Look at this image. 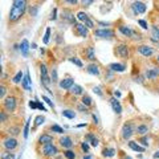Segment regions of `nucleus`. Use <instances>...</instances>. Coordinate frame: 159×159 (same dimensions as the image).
Returning <instances> with one entry per match:
<instances>
[{
  "instance_id": "obj_1",
  "label": "nucleus",
  "mask_w": 159,
  "mask_h": 159,
  "mask_svg": "<svg viewBox=\"0 0 159 159\" xmlns=\"http://www.w3.org/2000/svg\"><path fill=\"white\" fill-rule=\"evenodd\" d=\"M25 10H26L25 0H15L12 3V8L10 11V21H17L24 15Z\"/></svg>"
},
{
  "instance_id": "obj_2",
  "label": "nucleus",
  "mask_w": 159,
  "mask_h": 159,
  "mask_svg": "<svg viewBox=\"0 0 159 159\" xmlns=\"http://www.w3.org/2000/svg\"><path fill=\"white\" fill-rule=\"evenodd\" d=\"M4 109L8 110V112H13V110L16 109V105H17V101L15 97H7L6 100H4Z\"/></svg>"
},
{
  "instance_id": "obj_3",
  "label": "nucleus",
  "mask_w": 159,
  "mask_h": 159,
  "mask_svg": "<svg viewBox=\"0 0 159 159\" xmlns=\"http://www.w3.org/2000/svg\"><path fill=\"white\" fill-rule=\"evenodd\" d=\"M43 153H44V155H47V157H53V155L57 154V147L53 143L45 145L43 147Z\"/></svg>"
},
{
  "instance_id": "obj_4",
  "label": "nucleus",
  "mask_w": 159,
  "mask_h": 159,
  "mask_svg": "<svg viewBox=\"0 0 159 159\" xmlns=\"http://www.w3.org/2000/svg\"><path fill=\"white\" fill-rule=\"evenodd\" d=\"M94 36L102 37V39H110L114 36V32L112 29H97L94 32Z\"/></svg>"
},
{
  "instance_id": "obj_5",
  "label": "nucleus",
  "mask_w": 159,
  "mask_h": 159,
  "mask_svg": "<svg viewBox=\"0 0 159 159\" xmlns=\"http://www.w3.org/2000/svg\"><path fill=\"white\" fill-rule=\"evenodd\" d=\"M77 19L80 21H82V23L85 24L88 28H93V21L89 19V16H88L85 12H78L77 13Z\"/></svg>"
},
{
  "instance_id": "obj_6",
  "label": "nucleus",
  "mask_w": 159,
  "mask_h": 159,
  "mask_svg": "<svg viewBox=\"0 0 159 159\" xmlns=\"http://www.w3.org/2000/svg\"><path fill=\"white\" fill-rule=\"evenodd\" d=\"M132 132H134V130H132V125L131 123H125L122 127V137L125 139H130Z\"/></svg>"
},
{
  "instance_id": "obj_7",
  "label": "nucleus",
  "mask_w": 159,
  "mask_h": 159,
  "mask_svg": "<svg viewBox=\"0 0 159 159\" xmlns=\"http://www.w3.org/2000/svg\"><path fill=\"white\" fill-rule=\"evenodd\" d=\"M40 72H41V81H43V84H44V85H48V84L51 82V80H49V77H48V69H47V66L44 64L40 65Z\"/></svg>"
},
{
  "instance_id": "obj_8",
  "label": "nucleus",
  "mask_w": 159,
  "mask_h": 159,
  "mask_svg": "<svg viewBox=\"0 0 159 159\" xmlns=\"http://www.w3.org/2000/svg\"><path fill=\"white\" fill-rule=\"evenodd\" d=\"M3 146L8 150V151H11V150H15L17 147V141L15 138H7L6 141H4Z\"/></svg>"
},
{
  "instance_id": "obj_9",
  "label": "nucleus",
  "mask_w": 159,
  "mask_h": 159,
  "mask_svg": "<svg viewBox=\"0 0 159 159\" xmlns=\"http://www.w3.org/2000/svg\"><path fill=\"white\" fill-rule=\"evenodd\" d=\"M138 52L141 53V55L146 56V57H150V56H153L154 49L149 45H141V47H138Z\"/></svg>"
},
{
  "instance_id": "obj_10",
  "label": "nucleus",
  "mask_w": 159,
  "mask_h": 159,
  "mask_svg": "<svg viewBox=\"0 0 159 159\" xmlns=\"http://www.w3.org/2000/svg\"><path fill=\"white\" fill-rule=\"evenodd\" d=\"M73 85H74V80L70 78V77L64 78V80H61L60 81V88L61 89H70Z\"/></svg>"
},
{
  "instance_id": "obj_11",
  "label": "nucleus",
  "mask_w": 159,
  "mask_h": 159,
  "mask_svg": "<svg viewBox=\"0 0 159 159\" xmlns=\"http://www.w3.org/2000/svg\"><path fill=\"white\" fill-rule=\"evenodd\" d=\"M132 10L135 13H145L146 12V4L142 2H135L132 4Z\"/></svg>"
},
{
  "instance_id": "obj_12",
  "label": "nucleus",
  "mask_w": 159,
  "mask_h": 159,
  "mask_svg": "<svg viewBox=\"0 0 159 159\" xmlns=\"http://www.w3.org/2000/svg\"><path fill=\"white\" fill-rule=\"evenodd\" d=\"M146 78L149 80H153V78H157L159 76V68H151V69H147L145 73Z\"/></svg>"
},
{
  "instance_id": "obj_13",
  "label": "nucleus",
  "mask_w": 159,
  "mask_h": 159,
  "mask_svg": "<svg viewBox=\"0 0 159 159\" xmlns=\"http://www.w3.org/2000/svg\"><path fill=\"white\" fill-rule=\"evenodd\" d=\"M60 145L63 146L64 149H68V150H69V149H72V147H73V145H74V143H73V141L70 139L69 137H63V138L60 139Z\"/></svg>"
},
{
  "instance_id": "obj_14",
  "label": "nucleus",
  "mask_w": 159,
  "mask_h": 159,
  "mask_svg": "<svg viewBox=\"0 0 159 159\" xmlns=\"http://www.w3.org/2000/svg\"><path fill=\"white\" fill-rule=\"evenodd\" d=\"M76 32L80 35L81 37H88V26H85L84 24H77L76 25Z\"/></svg>"
},
{
  "instance_id": "obj_15",
  "label": "nucleus",
  "mask_w": 159,
  "mask_h": 159,
  "mask_svg": "<svg viewBox=\"0 0 159 159\" xmlns=\"http://www.w3.org/2000/svg\"><path fill=\"white\" fill-rule=\"evenodd\" d=\"M117 53H118V56H121V57H127L129 56V48H127V45H125V44L118 45L117 47Z\"/></svg>"
},
{
  "instance_id": "obj_16",
  "label": "nucleus",
  "mask_w": 159,
  "mask_h": 159,
  "mask_svg": "<svg viewBox=\"0 0 159 159\" xmlns=\"http://www.w3.org/2000/svg\"><path fill=\"white\" fill-rule=\"evenodd\" d=\"M53 142V137L52 135H48V134H43L41 137L39 138V143L40 145H49V143H52Z\"/></svg>"
},
{
  "instance_id": "obj_17",
  "label": "nucleus",
  "mask_w": 159,
  "mask_h": 159,
  "mask_svg": "<svg viewBox=\"0 0 159 159\" xmlns=\"http://www.w3.org/2000/svg\"><path fill=\"white\" fill-rule=\"evenodd\" d=\"M23 88L25 90H28V92H31L32 90V86H31V78H29V73L26 72L25 74H24V78H23Z\"/></svg>"
},
{
  "instance_id": "obj_18",
  "label": "nucleus",
  "mask_w": 159,
  "mask_h": 159,
  "mask_svg": "<svg viewBox=\"0 0 159 159\" xmlns=\"http://www.w3.org/2000/svg\"><path fill=\"white\" fill-rule=\"evenodd\" d=\"M20 51H21V53H23V56H28V52H29V43H28V40L26 39H24L23 41H21V44H20Z\"/></svg>"
},
{
  "instance_id": "obj_19",
  "label": "nucleus",
  "mask_w": 159,
  "mask_h": 159,
  "mask_svg": "<svg viewBox=\"0 0 159 159\" xmlns=\"http://www.w3.org/2000/svg\"><path fill=\"white\" fill-rule=\"evenodd\" d=\"M86 70H88V73L93 74V76H100V68H98V65H96V64L88 65Z\"/></svg>"
},
{
  "instance_id": "obj_20",
  "label": "nucleus",
  "mask_w": 159,
  "mask_h": 159,
  "mask_svg": "<svg viewBox=\"0 0 159 159\" xmlns=\"http://www.w3.org/2000/svg\"><path fill=\"white\" fill-rule=\"evenodd\" d=\"M110 70H113V72H125L126 66L123 64H118V63H114V64H110L109 66Z\"/></svg>"
},
{
  "instance_id": "obj_21",
  "label": "nucleus",
  "mask_w": 159,
  "mask_h": 159,
  "mask_svg": "<svg viewBox=\"0 0 159 159\" xmlns=\"http://www.w3.org/2000/svg\"><path fill=\"white\" fill-rule=\"evenodd\" d=\"M110 102H112V106H113V110L116 112L117 114H121L122 113V106L119 104V101H117L116 98H112L110 100Z\"/></svg>"
},
{
  "instance_id": "obj_22",
  "label": "nucleus",
  "mask_w": 159,
  "mask_h": 159,
  "mask_svg": "<svg viewBox=\"0 0 159 159\" xmlns=\"http://www.w3.org/2000/svg\"><path fill=\"white\" fill-rule=\"evenodd\" d=\"M129 147H130L131 150H134V151H137V153H143V151H145V147H141L138 143H137V142H132V141H130V142H129Z\"/></svg>"
},
{
  "instance_id": "obj_23",
  "label": "nucleus",
  "mask_w": 159,
  "mask_h": 159,
  "mask_svg": "<svg viewBox=\"0 0 159 159\" xmlns=\"http://www.w3.org/2000/svg\"><path fill=\"white\" fill-rule=\"evenodd\" d=\"M82 92H84V89L80 85H76V84H74V85L70 88V93H72V94H74V96H80V94H82Z\"/></svg>"
},
{
  "instance_id": "obj_24",
  "label": "nucleus",
  "mask_w": 159,
  "mask_h": 159,
  "mask_svg": "<svg viewBox=\"0 0 159 159\" xmlns=\"http://www.w3.org/2000/svg\"><path fill=\"white\" fill-rule=\"evenodd\" d=\"M119 31L125 35L126 37H131L132 36V31L129 28V26H125V25H122V26H119Z\"/></svg>"
},
{
  "instance_id": "obj_25",
  "label": "nucleus",
  "mask_w": 159,
  "mask_h": 159,
  "mask_svg": "<svg viewBox=\"0 0 159 159\" xmlns=\"http://www.w3.org/2000/svg\"><path fill=\"white\" fill-rule=\"evenodd\" d=\"M86 138L90 141V143H92V146H93V147H97V146H98L100 141L97 139V138H96V137L93 135V134H88V135H86Z\"/></svg>"
},
{
  "instance_id": "obj_26",
  "label": "nucleus",
  "mask_w": 159,
  "mask_h": 159,
  "mask_svg": "<svg viewBox=\"0 0 159 159\" xmlns=\"http://www.w3.org/2000/svg\"><path fill=\"white\" fill-rule=\"evenodd\" d=\"M137 132L141 134V135H145V134H147L149 132V127L146 125H139L138 127H137Z\"/></svg>"
},
{
  "instance_id": "obj_27",
  "label": "nucleus",
  "mask_w": 159,
  "mask_h": 159,
  "mask_svg": "<svg viewBox=\"0 0 159 159\" xmlns=\"http://www.w3.org/2000/svg\"><path fill=\"white\" fill-rule=\"evenodd\" d=\"M114 154H116V150H114V149H105L104 151H102V155L104 157H108V158L114 157Z\"/></svg>"
},
{
  "instance_id": "obj_28",
  "label": "nucleus",
  "mask_w": 159,
  "mask_h": 159,
  "mask_svg": "<svg viewBox=\"0 0 159 159\" xmlns=\"http://www.w3.org/2000/svg\"><path fill=\"white\" fill-rule=\"evenodd\" d=\"M63 116L66 117V118H69V119H73V118H76V113L72 112V110H64Z\"/></svg>"
},
{
  "instance_id": "obj_29",
  "label": "nucleus",
  "mask_w": 159,
  "mask_h": 159,
  "mask_svg": "<svg viewBox=\"0 0 159 159\" xmlns=\"http://www.w3.org/2000/svg\"><path fill=\"white\" fill-rule=\"evenodd\" d=\"M86 56H88V59H89L90 61H94L96 60V56H94V52H93V48L89 47L86 49Z\"/></svg>"
},
{
  "instance_id": "obj_30",
  "label": "nucleus",
  "mask_w": 159,
  "mask_h": 159,
  "mask_svg": "<svg viewBox=\"0 0 159 159\" xmlns=\"http://www.w3.org/2000/svg\"><path fill=\"white\" fill-rule=\"evenodd\" d=\"M51 130L53 132H57V134H63V132H64V129H63V127H60L59 125H52L51 126Z\"/></svg>"
},
{
  "instance_id": "obj_31",
  "label": "nucleus",
  "mask_w": 159,
  "mask_h": 159,
  "mask_svg": "<svg viewBox=\"0 0 159 159\" xmlns=\"http://www.w3.org/2000/svg\"><path fill=\"white\" fill-rule=\"evenodd\" d=\"M23 78H24L23 72H17V74H16L15 77H13V82H15V84H19L20 81H23Z\"/></svg>"
},
{
  "instance_id": "obj_32",
  "label": "nucleus",
  "mask_w": 159,
  "mask_h": 159,
  "mask_svg": "<svg viewBox=\"0 0 159 159\" xmlns=\"http://www.w3.org/2000/svg\"><path fill=\"white\" fill-rule=\"evenodd\" d=\"M64 155H65V158H68V159H74L76 158V154H74V151H72V150H66V151L64 153Z\"/></svg>"
},
{
  "instance_id": "obj_33",
  "label": "nucleus",
  "mask_w": 159,
  "mask_h": 159,
  "mask_svg": "<svg viewBox=\"0 0 159 159\" xmlns=\"http://www.w3.org/2000/svg\"><path fill=\"white\" fill-rule=\"evenodd\" d=\"M82 105H85V106H90L92 105V98L89 96H84L82 97Z\"/></svg>"
},
{
  "instance_id": "obj_34",
  "label": "nucleus",
  "mask_w": 159,
  "mask_h": 159,
  "mask_svg": "<svg viewBox=\"0 0 159 159\" xmlns=\"http://www.w3.org/2000/svg\"><path fill=\"white\" fill-rule=\"evenodd\" d=\"M2 159H15V154L6 151V153L2 154Z\"/></svg>"
},
{
  "instance_id": "obj_35",
  "label": "nucleus",
  "mask_w": 159,
  "mask_h": 159,
  "mask_svg": "<svg viewBox=\"0 0 159 159\" xmlns=\"http://www.w3.org/2000/svg\"><path fill=\"white\" fill-rule=\"evenodd\" d=\"M49 37H51V28H47L45 35H44V44L49 43Z\"/></svg>"
},
{
  "instance_id": "obj_36",
  "label": "nucleus",
  "mask_w": 159,
  "mask_h": 159,
  "mask_svg": "<svg viewBox=\"0 0 159 159\" xmlns=\"http://www.w3.org/2000/svg\"><path fill=\"white\" fill-rule=\"evenodd\" d=\"M29 122H31V119H28V121L25 122V126H24V138H28V132H29Z\"/></svg>"
},
{
  "instance_id": "obj_37",
  "label": "nucleus",
  "mask_w": 159,
  "mask_h": 159,
  "mask_svg": "<svg viewBox=\"0 0 159 159\" xmlns=\"http://www.w3.org/2000/svg\"><path fill=\"white\" fill-rule=\"evenodd\" d=\"M153 40H159V28L154 26L153 28Z\"/></svg>"
},
{
  "instance_id": "obj_38",
  "label": "nucleus",
  "mask_w": 159,
  "mask_h": 159,
  "mask_svg": "<svg viewBox=\"0 0 159 159\" xmlns=\"http://www.w3.org/2000/svg\"><path fill=\"white\" fill-rule=\"evenodd\" d=\"M45 122V118H44L43 116H39V117H36V122H35V125L36 126H40L41 123H44Z\"/></svg>"
},
{
  "instance_id": "obj_39",
  "label": "nucleus",
  "mask_w": 159,
  "mask_h": 159,
  "mask_svg": "<svg viewBox=\"0 0 159 159\" xmlns=\"http://www.w3.org/2000/svg\"><path fill=\"white\" fill-rule=\"evenodd\" d=\"M70 61H72V63L74 64V65H77V66H80V68H82V63H81V61H80L78 59H77V57H73V59H70Z\"/></svg>"
},
{
  "instance_id": "obj_40",
  "label": "nucleus",
  "mask_w": 159,
  "mask_h": 159,
  "mask_svg": "<svg viewBox=\"0 0 159 159\" xmlns=\"http://www.w3.org/2000/svg\"><path fill=\"white\" fill-rule=\"evenodd\" d=\"M43 101H45V104H47V105H49L51 108H55V105H53V102H52V101H51L49 98H48L47 96H43Z\"/></svg>"
},
{
  "instance_id": "obj_41",
  "label": "nucleus",
  "mask_w": 159,
  "mask_h": 159,
  "mask_svg": "<svg viewBox=\"0 0 159 159\" xmlns=\"http://www.w3.org/2000/svg\"><path fill=\"white\" fill-rule=\"evenodd\" d=\"M6 92H7V89H6V86H0V98H4V96H6Z\"/></svg>"
},
{
  "instance_id": "obj_42",
  "label": "nucleus",
  "mask_w": 159,
  "mask_h": 159,
  "mask_svg": "<svg viewBox=\"0 0 159 159\" xmlns=\"http://www.w3.org/2000/svg\"><path fill=\"white\" fill-rule=\"evenodd\" d=\"M10 132H11L12 135H17V134L20 132V130L17 129V127H11V129H10Z\"/></svg>"
},
{
  "instance_id": "obj_43",
  "label": "nucleus",
  "mask_w": 159,
  "mask_h": 159,
  "mask_svg": "<svg viewBox=\"0 0 159 159\" xmlns=\"http://www.w3.org/2000/svg\"><path fill=\"white\" fill-rule=\"evenodd\" d=\"M138 24H139L141 26H142L143 29H147V28H149V25H147V23H146L145 20H138Z\"/></svg>"
},
{
  "instance_id": "obj_44",
  "label": "nucleus",
  "mask_w": 159,
  "mask_h": 159,
  "mask_svg": "<svg viewBox=\"0 0 159 159\" xmlns=\"http://www.w3.org/2000/svg\"><path fill=\"white\" fill-rule=\"evenodd\" d=\"M81 149L84 150V151H89V145H88V142H84L82 145H81Z\"/></svg>"
},
{
  "instance_id": "obj_45",
  "label": "nucleus",
  "mask_w": 159,
  "mask_h": 159,
  "mask_svg": "<svg viewBox=\"0 0 159 159\" xmlns=\"http://www.w3.org/2000/svg\"><path fill=\"white\" fill-rule=\"evenodd\" d=\"M52 81L53 82L57 81V70L56 69H53V72H52Z\"/></svg>"
},
{
  "instance_id": "obj_46",
  "label": "nucleus",
  "mask_w": 159,
  "mask_h": 159,
  "mask_svg": "<svg viewBox=\"0 0 159 159\" xmlns=\"http://www.w3.org/2000/svg\"><path fill=\"white\" fill-rule=\"evenodd\" d=\"M0 121H2V122H6L7 121V116H6V113H4V112L0 113Z\"/></svg>"
},
{
  "instance_id": "obj_47",
  "label": "nucleus",
  "mask_w": 159,
  "mask_h": 159,
  "mask_svg": "<svg viewBox=\"0 0 159 159\" xmlns=\"http://www.w3.org/2000/svg\"><path fill=\"white\" fill-rule=\"evenodd\" d=\"M29 108L31 109H37V102H35V101H29Z\"/></svg>"
},
{
  "instance_id": "obj_48",
  "label": "nucleus",
  "mask_w": 159,
  "mask_h": 159,
  "mask_svg": "<svg viewBox=\"0 0 159 159\" xmlns=\"http://www.w3.org/2000/svg\"><path fill=\"white\" fill-rule=\"evenodd\" d=\"M93 92H94V93H97V94H98L100 97H102V96H104V94H102V92H101V89H100L98 86H97V88H94V89H93Z\"/></svg>"
},
{
  "instance_id": "obj_49",
  "label": "nucleus",
  "mask_w": 159,
  "mask_h": 159,
  "mask_svg": "<svg viewBox=\"0 0 159 159\" xmlns=\"http://www.w3.org/2000/svg\"><path fill=\"white\" fill-rule=\"evenodd\" d=\"M37 109H40V110H43V112H47L45 106H44L43 104H40V102H37Z\"/></svg>"
},
{
  "instance_id": "obj_50",
  "label": "nucleus",
  "mask_w": 159,
  "mask_h": 159,
  "mask_svg": "<svg viewBox=\"0 0 159 159\" xmlns=\"http://www.w3.org/2000/svg\"><path fill=\"white\" fill-rule=\"evenodd\" d=\"M57 15V10H56V8H55V10H53V12H52V16H51V20H56V16Z\"/></svg>"
},
{
  "instance_id": "obj_51",
  "label": "nucleus",
  "mask_w": 159,
  "mask_h": 159,
  "mask_svg": "<svg viewBox=\"0 0 159 159\" xmlns=\"http://www.w3.org/2000/svg\"><path fill=\"white\" fill-rule=\"evenodd\" d=\"M141 142H142L145 146H147V145H149V139H147V137H143V138L141 139Z\"/></svg>"
},
{
  "instance_id": "obj_52",
  "label": "nucleus",
  "mask_w": 159,
  "mask_h": 159,
  "mask_svg": "<svg viewBox=\"0 0 159 159\" xmlns=\"http://www.w3.org/2000/svg\"><path fill=\"white\" fill-rule=\"evenodd\" d=\"M93 3H94L93 0H86V2L84 0V2H82V4H86V6H89V4H93Z\"/></svg>"
},
{
  "instance_id": "obj_53",
  "label": "nucleus",
  "mask_w": 159,
  "mask_h": 159,
  "mask_svg": "<svg viewBox=\"0 0 159 159\" xmlns=\"http://www.w3.org/2000/svg\"><path fill=\"white\" fill-rule=\"evenodd\" d=\"M78 109H80V110H82L84 113H88V109H86V108H84V106H80Z\"/></svg>"
},
{
  "instance_id": "obj_54",
  "label": "nucleus",
  "mask_w": 159,
  "mask_h": 159,
  "mask_svg": "<svg viewBox=\"0 0 159 159\" xmlns=\"http://www.w3.org/2000/svg\"><path fill=\"white\" fill-rule=\"evenodd\" d=\"M93 119H94V123L97 125V123H98V118H97V117L94 116V114H93Z\"/></svg>"
},
{
  "instance_id": "obj_55",
  "label": "nucleus",
  "mask_w": 159,
  "mask_h": 159,
  "mask_svg": "<svg viewBox=\"0 0 159 159\" xmlns=\"http://www.w3.org/2000/svg\"><path fill=\"white\" fill-rule=\"evenodd\" d=\"M114 96H116V97H121V93H119V92H114Z\"/></svg>"
},
{
  "instance_id": "obj_56",
  "label": "nucleus",
  "mask_w": 159,
  "mask_h": 159,
  "mask_svg": "<svg viewBox=\"0 0 159 159\" xmlns=\"http://www.w3.org/2000/svg\"><path fill=\"white\" fill-rule=\"evenodd\" d=\"M154 158H155V159H159V151H157L155 154H154Z\"/></svg>"
},
{
  "instance_id": "obj_57",
  "label": "nucleus",
  "mask_w": 159,
  "mask_h": 159,
  "mask_svg": "<svg viewBox=\"0 0 159 159\" xmlns=\"http://www.w3.org/2000/svg\"><path fill=\"white\" fill-rule=\"evenodd\" d=\"M68 3H70V4H77V0H69Z\"/></svg>"
},
{
  "instance_id": "obj_58",
  "label": "nucleus",
  "mask_w": 159,
  "mask_h": 159,
  "mask_svg": "<svg viewBox=\"0 0 159 159\" xmlns=\"http://www.w3.org/2000/svg\"><path fill=\"white\" fill-rule=\"evenodd\" d=\"M84 159H93V157H92V155H86L85 158H84Z\"/></svg>"
},
{
  "instance_id": "obj_59",
  "label": "nucleus",
  "mask_w": 159,
  "mask_h": 159,
  "mask_svg": "<svg viewBox=\"0 0 159 159\" xmlns=\"http://www.w3.org/2000/svg\"><path fill=\"white\" fill-rule=\"evenodd\" d=\"M123 159H131L130 157H123Z\"/></svg>"
},
{
  "instance_id": "obj_60",
  "label": "nucleus",
  "mask_w": 159,
  "mask_h": 159,
  "mask_svg": "<svg viewBox=\"0 0 159 159\" xmlns=\"http://www.w3.org/2000/svg\"><path fill=\"white\" fill-rule=\"evenodd\" d=\"M158 61H159V56H158Z\"/></svg>"
}]
</instances>
